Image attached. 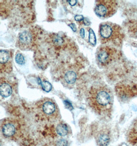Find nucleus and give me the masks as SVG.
I'll return each instance as SVG.
<instances>
[{
    "instance_id": "nucleus-9",
    "label": "nucleus",
    "mask_w": 137,
    "mask_h": 146,
    "mask_svg": "<svg viewBox=\"0 0 137 146\" xmlns=\"http://www.w3.org/2000/svg\"><path fill=\"white\" fill-rule=\"evenodd\" d=\"M77 73L74 68H69L64 73L63 78L64 82L67 85H72L76 81Z\"/></svg>"
},
{
    "instance_id": "nucleus-1",
    "label": "nucleus",
    "mask_w": 137,
    "mask_h": 146,
    "mask_svg": "<svg viewBox=\"0 0 137 146\" xmlns=\"http://www.w3.org/2000/svg\"><path fill=\"white\" fill-rule=\"evenodd\" d=\"M88 103L96 113L106 115L110 111L112 106V92L106 86L92 87L88 92Z\"/></svg>"
},
{
    "instance_id": "nucleus-2",
    "label": "nucleus",
    "mask_w": 137,
    "mask_h": 146,
    "mask_svg": "<svg viewBox=\"0 0 137 146\" xmlns=\"http://www.w3.org/2000/svg\"><path fill=\"white\" fill-rule=\"evenodd\" d=\"M99 35L102 44H112L117 46L121 44L124 37L122 28L118 24L111 22H104L100 25Z\"/></svg>"
},
{
    "instance_id": "nucleus-20",
    "label": "nucleus",
    "mask_w": 137,
    "mask_h": 146,
    "mask_svg": "<svg viewBox=\"0 0 137 146\" xmlns=\"http://www.w3.org/2000/svg\"><path fill=\"white\" fill-rule=\"evenodd\" d=\"M83 23H84V25L87 26L89 25L90 24V22H89V20L87 19H86V18H84Z\"/></svg>"
},
{
    "instance_id": "nucleus-4",
    "label": "nucleus",
    "mask_w": 137,
    "mask_h": 146,
    "mask_svg": "<svg viewBox=\"0 0 137 146\" xmlns=\"http://www.w3.org/2000/svg\"><path fill=\"white\" fill-rule=\"evenodd\" d=\"M1 132L6 139L17 141L22 134V127L20 121L11 117L5 118L1 123Z\"/></svg>"
},
{
    "instance_id": "nucleus-16",
    "label": "nucleus",
    "mask_w": 137,
    "mask_h": 146,
    "mask_svg": "<svg viewBox=\"0 0 137 146\" xmlns=\"http://www.w3.org/2000/svg\"><path fill=\"white\" fill-rule=\"evenodd\" d=\"M15 60L16 63L19 65H24L25 63L24 56L20 53H18L16 54Z\"/></svg>"
},
{
    "instance_id": "nucleus-21",
    "label": "nucleus",
    "mask_w": 137,
    "mask_h": 146,
    "mask_svg": "<svg viewBox=\"0 0 137 146\" xmlns=\"http://www.w3.org/2000/svg\"><path fill=\"white\" fill-rule=\"evenodd\" d=\"M68 25L71 27V29H72V30H73L74 31V32H75V31H76V25L74 24V23H71V24H69Z\"/></svg>"
},
{
    "instance_id": "nucleus-5",
    "label": "nucleus",
    "mask_w": 137,
    "mask_h": 146,
    "mask_svg": "<svg viewBox=\"0 0 137 146\" xmlns=\"http://www.w3.org/2000/svg\"><path fill=\"white\" fill-rule=\"evenodd\" d=\"M118 5L116 1L100 0L96 2L94 13L98 17L103 19L112 17L118 10Z\"/></svg>"
},
{
    "instance_id": "nucleus-7",
    "label": "nucleus",
    "mask_w": 137,
    "mask_h": 146,
    "mask_svg": "<svg viewBox=\"0 0 137 146\" xmlns=\"http://www.w3.org/2000/svg\"><path fill=\"white\" fill-rule=\"evenodd\" d=\"M118 56V52L114 48L104 46L99 48L96 53V59L100 65L106 67L112 63Z\"/></svg>"
},
{
    "instance_id": "nucleus-11",
    "label": "nucleus",
    "mask_w": 137,
    "mask_h": 146,
    "mask_svg": "<svg viewBox=\"0 0 137 146\" xmlns=\"http://www.w3.org/2000/svg\"><path fill=\"white\" fill-rule=\"evenodd\" d=\"M97 141L100 146H107L109 144L110 138L105 132H101L97 136Z\"/></svg>"
},
{
    "instance_id": "nucleus-12",
    "label": "nucleus",
    "mask_w": 137,
    "mask_h": 146,
    "mask_svg": "<svg viewBox=\"0 0 137 146\" xmlns=\"http://www.w3.org/2000/svg\"><path fill=\"white\" fill-rule=\"evenodd\" d=\"M56 130L60 136H65L69 132V128L65 123H60L57 127Z\"/></svg>"
},
{
    "instance_id": "nucleus-14",
    "label": "nucleus",
    "mask_w": 137,
    "mask_h": 146,
    "mask_svg": "<svg viewBox=\"0 0 137 146\" xmlns=\"http://www.w3.org/2000/svg\"><path fill=\"white\" fill-rule=\"evenodd\" d=\"M89 32V42L92 45L94 46L96 44V38L93 30L90 28H87Z\"/></svg>"
},
{
    "instance_id": "nucleus-23",
    "label": "nucleus",
    "mask_w": 137,
    "mask_h": 146,
    "mask_svg": "<svg viewBox=\"0 0 137 146\" xmlns=\"http://www.w3.org/2000/svg\"><path fill=\"white\" fill-rule=\"evenodd\" d=\"M80 35H81V36L82 38H84V35H85V31H84V30L83 29V28L81 29V31H80Z\"/></svg>"
},
{
    "instance_id": "nucleus-17",
    "label": "nucleus",
    "mask_w": 137,
    "mask_h": 146,
    "mask_svg": "<svg viewBox=\"0 0 137 146\" xmlns=\"http://www.w3.org/2000/svg\"><path fill=\"white\" fill-rule=\"evenodd\" d=\"M68 143L66 140L64 139H60L57 142H56L55 146H67Z\"/></svg>"
},
{
    "instance_id": "nucleus-8",
    "label": "nucleus",
    "mask_w": 137,
    "mask_h": 146,
    "mask_svg": "<svg viewBox=\"0 0 137 146\" xmlns=\"http://www.w3.org/2000/svg\"><path fill=\"white\" fill-rule=\"evenodd\" d=\"M0 68L2 73H9L12 70L11 54L9 51L1 50L0 51Z\"/></svg>"
},
{
    "instance_id": "nucleus-10",
    "label": "nucleus",
    "mask_w": 137,
    "mask_h": 146,
    "mask_svg": "<svg viewBox=\"0 0 137 146\" xmlns=\"http://www.w3.org/2000/svg\"><path fill=\"white\" fill-rule=\"evenodd\" d=\"M13 92L12 87L5 78H1L0 93L4 98H7Z\"/></svg>"
},
{
    "instance_id": "nucleus-13",
    "label": "nucleus",
    "mask_w": 137,
    "mask_h": 146,
    "mask_svg": "<svg viewBox=\"0 0 137 146\" xmlns=\"http://www.w3.org/2000/svg\"><path fill=\"white\" fill-rule=\"evenodd\" d=\"M51 39L53 45L59 47L62 46L64 43V40H63L60 36L57 35H51Z\"/></svg>"
},
{
    "instance_id": "nucleus-18",
    "label": "nucleus",
    "mask_w": 137,
    "mask_h": 146,
    "mask_svg": "<svg viewBox=\"0 0 137 146\" xmlns=\"http://www.w3.org/2000/svg\"><path fill=\"white\" fill-rule=\"evenodd\" d=\"M74 19L77 22H79L80 23H83L84 18L82 15H76L74 17Z\"/></svg>"
},
{
    "instance_id": "nucleus-3",
    "label": "nucleus",
    "mask_w": 137,
    "mask_h": 146,
    "mask_svg": "<svg viewBox=\"0 0 137 146\" xmlns=\"http://www.w3.org/2000/svg\"><path fill=\"white\" fill-rule=\"evenodd\" d=\"M34 109L36 117L43 121H53L60 117L58 107L51 98H42L37 102Z\"/></svg>"
},
{
    "instance_id": "nucleus-22",
    "label": "nucleus",
    "mask_w": 137,
    "mask_h": 146,
    "mask_svg": "<svg viewBox=\"0 0 137 146\" xmlns=\"http://www.w3.org/2000/svg\"><path fill=\"white\" fill-rule=\"evenodd\" d=\"M68 2H69V4L72 6H74V5H76V3L78 2V1H69Z\"/></svg>"
},
{
    "instance_id": "nucleus-19",
    "label": "nucleus",
    "mask_w": 137,
    "mask_h": 146,
    "mask_svg": "<svg viewBox=\"0 0 137 146\" xmlns=\"http://www.w3.org/2000/svg\"><path fill=\"white\" fill-rule=\"evenodd\" d=\"M65 106H66V108L69 109V110L71 109H72L73 107H72L71 104L68 101H65Z\"/></svg>"
},
{
    "instance_id": "nucleus-6",
    "label": "nucleus",
    "mask_w": 137,
    "mask_h": 146,
    "mask_svg": "<svg viewBox=\"0 0 137 146\" xmlns=\"http://www.w3.org/2000/svg\"><path fill=\"white\" fill-rule=\"evenodd\" d=\"M35 28L24 31L20 33L16 42V46L22 50H30L33 48L37 38Z\"/></svg>"
},
{
    "instance_id": "nucleus-15",
    "label": "nucleus",
    "mask_w": 137,
    "mask_h": 146,
    "mask_svg": "<svg viewBox=\"0 0 137 146\" xmlns=\"http://www.w3.org/2000/svg\"><path fill=\"white\" fill-rule=\"evenodd\" d=\"M41 86L43 90L47 92L51 91L52 89V86L51 84L48 81H43L41 82Z\"/></svg>"
}]
</instances>
